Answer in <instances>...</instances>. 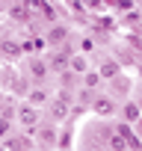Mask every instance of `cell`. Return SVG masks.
I'll use <instances>...</instances> for the list:
<instances>
[{"instance_id":"9c48e42d","label":"cell","mask_w":142,"mask_h":151,"mask_svg":"<svg viewBox=\"0 0 142 151\" xmlns=\"http://www.w3.org/2000/svg\"><path fill=\"white\" fill-rule=\"evenodd\" d=\"M21 145H24L21 139H9V142L3 145V151H21Z\"/></svg>"},{"instance_id":"7a4b0ae2","label":"cell","mask_w":142,"mask_h":151,"mask_svg":"<svg viewBox=\"0 0 142 151\" xmlns=\"http://www.w3.org/2000/svg\"><path fill=\"white\" fill-rule=\"evenodd\" d=\"M115 74H118V62L107 59V62L101 65V71H98V77H115Z\"/></svg>"},{"instance_id":"ba28073f","label":"cell","mask_w":142,"mask_h":151,"mask_svg":"<svg viewBox=\"0 0 142 151\" xmlns=\"http://www.w3.org/2000/svg\"><path fill=\"white\" fill-rule=\"evenodd\" d=\"M124 145H127V142H124L121 136H113V139H110V148H113V151H124Z\"/></svg>"},{"instance_id":"6da1fadb","label":"cell","mask_w":142,"mask_h":151,"mask_svg":"<svg viewBox=\"0 0 142 151\" xmlns=\"http://www.w3.org/2000/svg\"><path fill=\"white\" fill-rule=\"evenodd\" d=\"M18 119H21L27 127H36V122H39V113H36V107H30V104H27V107H21V110H18Z\"/></svg>"},{"instance_id":"277c9868","label":"cell","mask_w":142,"mask_h":151,"mask_svg":"<svg viewBox=\"0 0 142 151\" xmlns=\"http://www.w3.org/2000/svg\"><path fill=\"white\" fill-rule=\"evenodd\" d=\"M9 15H12L15 21H27V18H30V9H27V6H21V3H15V6L9 9Z\"/></svg>"},{"instance_id":"8fae6325","label":"cell","mask_w":142,"mask_h":151,"mask_svg":"<svg viewBox=\"0 0 142 151\" xmlns=\"http://www.w3.org/2000/svg\"><path fill=\"white\" fill-rule=\"evenodd\" d=\"M124 113H127V119H139V107H136V104H127Z\"/></svg>"},{"instance_id":"7c38bea8","label":"cell","mask_w":142,"mask_h":151,"mask_svg":"<svg viewBox=\"0 0 142 151\" xmlns=\"http://www.w3.org/2000/svg\"><path fill=\"white\" fill-rule=\"evenodd\" d=\"M65 39V33H62V27H56L53 33H50V42H62Z\"/></svg>"},{"instance_id":"4fadbf2b","label":"cell","mask_w":142,"mask_h":151,"mask_svg":"<svg viewBox=\"0 0 142 151\" xmlns=\"http://www.w3.org/2000/svg\"><path fill=\"white\" fill-rule=\"evenodd\" d=\"M6 133H9V122H6V119H0V139H3Z\"/></svg>"},{"instance_id":"8992f818","label":"cell","mask_w":142,"mask_h":151,"mask_svg":"<svg viewBox=\"0 0 142 151\" xmlns=\"http://www.w3.org/2000/svg\"><path fill=\"white\" fill-rule=\"evenodd\" d=\"M95 110H98L101 116H110V113H113V104H110V101H98V104H95Z\"/></svg>"},{"instance_id":"52a82bcc","label":"cell","mask_w":142,"mask_h":151,"mask_svg":"<svg viewBox=\"0 0 142 151\" xmlns=\"http://www.w3.org/2000/svg\"><path fill=\"white\" fill-rule=\"evenodd\" d=\"M30 68H33V74H36V77H44V74H47V68H44V62H39V59H36V62H33Z\"/></svg>"},{"instance_id":"5bb4252c","label":"cell","mask_w":142,"mask_h":151,"mask_svg":"<svg viewBox=\"0 0 142 151\" xmlns=\"http://www.w3.org/2000/svg\"><path fill=\"white\" fill-rule=\"evenodd\" d=\"M50 110H53V116H65V104H53Z\"/></svg>"},{"instance_id":"30bf717a","label":"cell","mask_w":142,"mask_h":151,"mask_svg":"<svg viewBox=\"0 0 142 151\" xmlns=\"http://www.w3.org/2000/svg\"><path fill=\"white\" fill-rule=\"evenodd\" d=\"M98 83H101L98 74H95V71H86V86H98Z\"/></svg>"},{"instance_id":"5b68a950","label":"cell","mask_w":142,"mask_h":151,"mask_svg":"<svg viewBox=\"0 0 142 151\" xmlns=\"http://www.w3.org/2000/svg\"><path fill=\"white\" fill-rule=\"evenodd\" d=\"M44 101H47V95H44L42 89H36V92H30V104H33V107H42Z\"/></svg>"},{"instance_id":"3957f363","label":"cell","mask_w":142,"mask_h":151,"mask_svg":"<svg viewBox=\"0 0 142 151\" xmlns=\"http://www.w3.org/2000/svg\"><path fill=\"white\" fill-rule=\"evenodd\" d=\"M68 65H71V71H77V74H86V59H83V53L71 56V59H68Z\"/></svg>"}]
</instances>
